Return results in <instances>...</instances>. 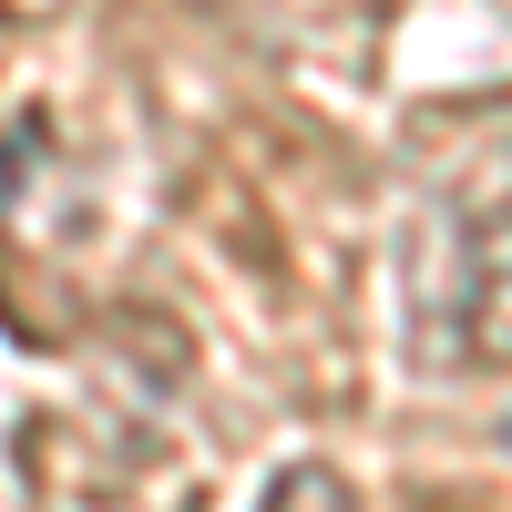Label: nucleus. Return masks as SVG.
<instances>
[{
	"label": "nucleus",
	"mask_w": 512,
	"mask_h": 512,
	"mask_svg": "<svg viewBox=\"0 0 512 512\" xmlns=\"http://www.w3.org/2000/svg\"><path fill=\"white\" fill-rule=\"evenodd\" d=\"M441 369H512V195L461 236V267H451V359Z\"/></svg>",
	"instance_id": "f257e3e1"
},
{
	"label": "nucleus",
	"mask_w": 512,
	"mask_h": 512,
	"mask_svg": "<svg viewBox=\"0 0 512 512\" xmlns=\"http://www.w3.org/2000/svg\"><path fill=\"white\" fill-rule=\"evenodd\" d=\"M256 512H359V492L328 472V461H287V472L267 482V502Z\"/></svg>",
	"instance_id": "f03ea898"
},
{
	"label": "nucleus",
	"mask_w": 512,
	"mask_h": 512,
	"mask_svg": "<svg viewBox=\"0 0 512 512\" xmlns=\"http://www.w3.org/2000/svg\"><path fill=\"white\" fill-rule=\"evenodd\" d=\"M502 451H512V420H502Z\"/></svg>",
	"instance_id": "7ed1b4c3"
}]
</instances>
